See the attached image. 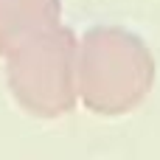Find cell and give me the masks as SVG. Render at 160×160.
Returning a JSON list of instances; mask_svg holds the SVG:
<instances>
[{"label":"cell","mask_w":160,"mask_h":160,"mask_svg":"<svg viewBox=\"0 0 160 160\" xmlns=\"http://www.w3.org/2000/svg\"><path fill=\"white\" fill-rule=\"evenodd\" d=\"M155 56L149 45L118 25H98L79 42L76 87L79 101L96 115H127L146 101L155 84Z\"/></svg>","instance_id":"obj_1"},{"label":"cell","mask_w":160,"mask_h":160,"mask_svg":"<svg viewBox=\"0 0 160 160\" xmlns=\"http://www.w3.org/2000/svg\"><path fill=\"white\" fill-rule=\"evenodd\" d=\"M62 22V0H0V56Z\"/></svg>","instance_id":"obj_3"},{"label":"cell","mask_w":160,"mask_h":160,"mask_svg":"<svg viewBox=\"0 0 160 160\" xmlns=\"http://www.w3.org/2000/svg\"><path fill=\"white\" fill-rule=\"evenodd\" d=\"M79 42L62 22L34 34L6 56V79L14 101L37 118H59L73 110Z\"/></svg>","instance_id":"obj_2"}]
</instances>
